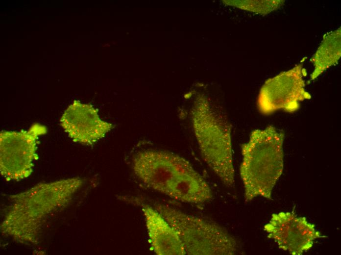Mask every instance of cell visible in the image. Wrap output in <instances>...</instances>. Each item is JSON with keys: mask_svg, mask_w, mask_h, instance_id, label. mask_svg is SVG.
Returning a JSON list of instances; mask_svg holds the SVG:
<instances>
[{"mask_svg": "<svg viewBox=\"0 0 341 255\" xmlns=\"http://www.w3.org/2000/svg\"><path fill=\"white\" fill-rule=\"evenodd\" d=\"M79 177L40 183L9 197L11 204L0 225L3 235L24 244H36L45 218L66 206L82 186Z\"/></svg>", "mask_w": 341, "mask_h": 255, "instance_id": "6da1fadb", "label": "cell"}, {"mask_svg": "<svg viewBox=\"0 0 341 255\" xmlns=\"http://www.w3.org/2000/svg\"><path fill=\"white\" fill-rule=\"evenodd\" d=\"M284 134L272 126L253 130L247 142L242 145L240 176L244 198L258 197L271 199V193L283 169Z\"/></svg>", "mask_w": 341, "mask_h": 255, "instance_id": "7a4b0ae2", "label": "cell"}, {"mask_svg": "<svg viewBox=\"0 0 341 255\" xmlns=\"http://www.w3.org/2000/svg\"><path fill=\"white\" fill-rule=\"evenodd\" d=\"M191 117L203 158L224 185L232 186L235 173L230 123L204 96L196 99Z\"/></svg>", "mask_w": 341, "mask_h": 255, "instance_id": "3957f363", "label": "cell"}, {"mask_svg": "<svg viewBox=\"0 0 341 255\" xmlns=\"http://www.w3.org/2000/svg\"><path fill=\"white\" fill-rule=\"evenodd\" d=\"M175 230L188 255H232L236 239L217 223L155 202L152 206Z\"/></svg>", "mask_w": 341, "mask_h": 255, "instance_id": "277c9868", "label": "cell"}, {"mask_svg": "<svg viewBox=\"0 0 341 255\" xmlns=\"http://www.w3.org/2000/svg\"><path fill=\"white\" fill-rule=\"evenodd\" d=\"M47 132V127L38 123L27 130L0 132V172L6 181H20L31 175L33 161L38 158L36 141Z\"/></svg>", "mask_w": 341, "mask_h": 255, "instance_id": "5b68a950", "label": "cell"}, {"mask_svg": "<svg viewBox=\"0 0 341 255\" xmlns=\"http://www.w3.org/2000/svg\"><path fill=\"white\" fill-rule=\"evenodd\" d=\"M304 87L301 64L268 79L259 94L257 105L259 111L265 115L279 109L288 112L296 111L299 107V102L311 97Z\"/></svg>", "mask_w": 341, "mask_h": 255, "instance_id": "8992f818", "label": "cell"}, {"mask_svg": "<svg viewBox=\"0 0 341 255\" xmlns=\"http://www.w3.org/2000/svg\"><path fill=\"white\" fill-rule=\"evenodd\" d=\"M264 230L279 249L292 255H301L313 247L314 240L328 237L317 230L315 225L306 217H298L290 212L272 214Z\"/></svg>", "mask_w": 341, "mask_h": 255, "instance_id": "52a82bcc", "label": "cell"}, {"mask_svg": "<svg viewBox=\"0 0 341 255\" xmlns=\"http://www.w3.org/2000/svg\"><path fill=\"white\" fill-rule=\"evenodd\" d=\"M191 166L189 161L177 154L156 150L138 153L132 163L133 172L141 181L164 194L173 179Z\"/></svg>", "mask_w": 341, "mask_h": 255, "instance_id": "ba28073f", "label": "cell"}, {"mask_svg": "<svg viewBox=\"0 0 341 255\" xmlns=\"http://www.w3.org/2000/svg\"><path fill=\"white\" fill-rule=\"evenodd\" d=\"M60 125L69 137L83 145H92L105 136L113 128L112 124L101 120L91 104L74 100L63 113Z\"/></svg>", "mask_w": 341, "mask_h": 255, "instance_id": "9c48e42d", "label": "cell"}, {"mask_svg": "<svg viewBox=\"0 0 341 255\" xmlns=\"http://www.w3.org/2000/svg\"><path fill=\"white\" fill-rule=\"evenodd\" d=\"M152 248L158 255H184L186 253L175 230L153 207L142 205Z\"/></svg>", "mask_w": 341, "mask_h": 255, "instance_id": "30bf717a", "label": "cell"}, {"mask_svg": "<svg viewBox=\"0 0 341 255\" xmlns=\"http://www.w3.org/2000/svg\"><path fill=\"white\" fill-rule=\"evenodd\" d=\"M165 194L178 201L195 204L208 202L213 197L208 184L192 165L173 179Z\"/></svg>", "mask_w": 341, "mask_h": 255, "instance_id": "8fae6325", "label": "cell"}, {"mask_svg": "<svg viewBox=\"0 0 341 255\" xmlns=\"http://www.w3.org/2000/svg\"><path fill=\"white\" fill-rule=\"evenodd\" d=\"M341 28L324 37L312 59L314 70L311 75V80L316 78L338 62L341 55Z\"/></svg>", "mask_w": 341, "mask_h": 255, "instance_id": "7c38bea8", "label": "cell"}, {"mask_svg": "<svg viewBox=\"0 0 341 255\" xmlns=\"http://www.w3.org/2000/svg\"><path fill=\"white\" fill-rule=\"evenodd\" d=\"M229 4L240 8L267 14L279 8L284 3V0H232L228 1Z\"/></svg>", "mask_w": 341, "mask_h": 255, "instance_id": "4fadbf2b", "label": "cell"}]
</instances>
